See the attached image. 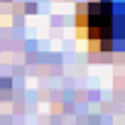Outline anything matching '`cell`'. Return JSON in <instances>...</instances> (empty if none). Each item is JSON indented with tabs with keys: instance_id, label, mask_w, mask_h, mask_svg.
Listing matches in <instances>:
<instances>
[{
	"instance_id": "cell-1",
	"label": "cell",
	"mask_w": 125,
	"mask_h": 125,
	"mask_svg": "<svg viewBox=\"0 0 125 125\" xmlns=\"http://www.w3.org/2000/svg\"><path fill=\"white\" fill-rule=\"evenodd\" d=\"M123 37V10L120 5L93 3L88 8V39L103 42L105 49H110V42H120Z\"/></svg>"
}]
</instances>
